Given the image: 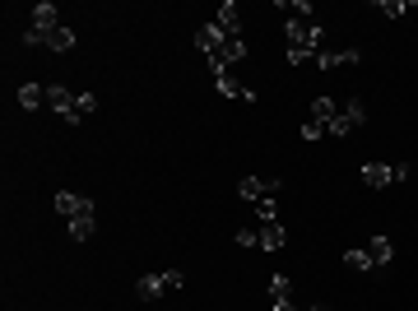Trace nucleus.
<instances>
[{
	"label": "nucleus",
	"instance_id": "1",
	"mask_svg": "<svg viewBox=\"0 0 418 311\" xmlns=\"http://www.w3.org/2000/svg\"><path fill=\"white\" fill-rule=\"evenodd\" d=\"M321 37H326V28L321 23H311V19H288V28H284V42H288V66H302V61H316V47H321Z\"/></svg>",
	"mask_w": 418,
	"mask_h": 311
},
{
	"label": "nucleus",
	"instance_id": "2",
	"mask_svg": "<svg viewBox=\"0 0 418 311\" xmlns=\"http://www.w3.org/2000/svg\"><path fill=\"white\" fill-rule=\"evenodd\" d=\"M47 107H52L66 126H79V121H84V111H79V93L66 89V84H47Z\"/></svg>",
	"mask_w": 418,
	"mask_h": 311
},
{
	"label": "nucleus",
	"instance_id": "3",
	"mask_svg": "<svg viewBox=\"0 0 418 311\" xmlns=\"http://www.w3.org/2000/svg\"><path fill=\"white\" fill-rule=\"evenodd\" d=\"M363 181H367L372 190L400 186V181H409V163H367V167H363Z\"/></svg>",
	"mask_w": 418,
	"mask_h": 311
},
{
	"label": "nucleus",
	"instance_id": "4",
	"mask_svg": "<svg viewBox=\"0 0 418 311\" xmlns=\"http://www.w3.org/2000/svg\"><path fill=\"white\" fill-rule=\"evenodd\" d=\"M279 186H284L279 177H242V181H237V200L261 205L265 195H279Z\"/></svg>",
	"mask_w": 418,
	"mask_h": 311
},
{
	"label": "nucleus",
	"instance_id": "5",
	"mask_svg": "<svg viewBox=\"0 0 418 311\" xmlns=\"http://www.w3.org/2000/svg\"><path fill=\"white\" fill-rule=\"evenodd\" d=\"M228 42H232V37L223 33V28H219L214 19H209L205 28H196V47H200L205 56H223V51H228Z\"/></svg>",
	"mask_w": 418,
	"mask_h": 311
},
{
	"label": "nucleus",
	"instance_id": "6",
	"mask_svg": "<svg viewBox=\"0 0 418 311\" xmlns=\"http://www.w3.org/2000/svg\"><path fill=\"white\" fill-rule=\"evenodd\" d=\"M56 214L61 219H79V214H93V200L88 195H79V190H56Z\"/></svg>",
	"mask_w": 418,
	"mask_h": 311
},
{
	"label": "nucleus",
	"instance_id": "7",
	"mask_svg": "<svg viewBox=\"0 0 418 311\" xmlns=\"http://www.w3.org/2000/svg\"><path fill=\"white\" fill-rule=\"evenodd\" d=\"M163 293H172L167 274H144L140 283H135V298H140V302H154V298H163Z\"/></svg>",
	"mask_w": 418,
	"mask_h": 311
},
{
	"label": "nucleus",
	"instance_id": "8",
	"mask_svg": "<svg viewBox=\"0 0 418 311\" xmlns=\"http://www.w3.org/2000/svg\"><path fill=\"white\" fill-rule=\"evenodd\" d=\"M28 28H37V33H52V28H61V10H56L52 0H42V5H33V23Z\"/></svg>",
	"mask_w": 418,
	"mask_h": 311
},
{
	"label": "nucleus",
	"instance_id": "9",
	"mask_svg": "<svg viewBox=\"0 0 418 311\" xmlns=\"http://www.w3.org/2000/svg\"><path fill=\"white\" fill-rule=\"evenodd\" d=\"M214 23H219V28H223L228 37H242V10H237L232 0H223V5H219V14H214Z\"/></svg>",
	"mask_w": 418,
	"mask_h": 311
},
{
	"label": "nucleus",
	"instance_id": "10",
	"mask_svg": "<svg viewBox=\"0 0 418 311\" xmlns=\"http://www.w3.org/2000/svg\"><path fill=\"white\" fill-rule=\"evenodd\" d=\"M214 89H219V98H242V102H256V93H251V89H242V84H237V79H232L228 70H219V75H214Z\"/></svg>",
	"mask_w": 418,
	"mask_h": 311
},
{
	"label": "nucleus",
	"instance_id": "11",
	"mask_svg": "<svg viewBox=\"0 0 418 311\" xmlns=\"http://www.w3.org/2000/svg\"><path fill=\"white\" fill-rule=\"evenodd\" d=\"M367 256H372L376 269H386L395 260V242H390V237H367Z\"/></svg>",
	"mask_w": 418,
	"mask_h": 311
},
{
	"label": "nucleus",
	"instance_id": "12",
	"mask_svg": "<svg viewBox=\"0 0 418 311\" xmlns=\"http://www.w3.org/2000/svg\"><path fill=\"white\" fill-rule=\"evenodd\" d=\"M363 51H316V70H340V66H358Z\"/></svg>",
	"mask_w": 418,
	"mask_h": 311
},
{
	"label": "nucleus",
	"instance_id": "13",
	"mask_svg": "<svg viewBox=\"0 0 418 311\" xmlns=\"http://www.w3.org/2000/svg\"><path fill=\"white\" fill-rule=\"evenodd\" d=\"M47 51H56V56H66V51H75V28H66V23H61V28H52V33H47Z\"/></svg>",
	"mask_w": 418,
	"mask_h": 311
},
{
	"label": "nucleus",
	"instance_id": "14",
	"mask_svg": "<svg viewBox=\"0 0 418 311\" xmlns=\"http://www.w3.org/2000/svg\"><path fill=\"white\" fill-rule=\"evenodd\" d=\"M66 228H70V237H75V242H88V237L98 233V214H79V219H66Z\"/></svg>",
	"mask_w": 418,
	"mask_h": 311
},
{
	"label": "nucleus",
	"instance_id": "15",
	"mask_svg": "<svg viewBox=\"0 0 418 311\" xmlns=\"http://www.w3.org/2000/svg\"><path fill=\"white\" fill-rule=\"evenodd\" d=\"M288 233H284V223H261V246L265 251H284Z\"/></svg>",
	"mask_w": 418,
	"mask_h": 311
},
{
	"label": "nucleus",
	"instance_id": "16",
	"mask_svg": "<svg viewBox=\"0 0 418 311\" xmlns=\"http://www.w3.org/2000/svg\"><path fill=\"white\" fill-rule=\"evenodd\" d=\"M335 116H340V102H335V98H326V93H321V98L311 102V121H321V126H330Z\"/></svg>",
	"mask_w": 418,
	"mask_h": 311
},
{
	"label": "nucleus",
	"instance_id": "17",
	"mask_svg": "<svg viewBox=\"0 0 418 311\" xmlns=\"http://www.w3.org/2000/svg\"><path fill=\"white\" fill-rule=\"evenodd\" d=\"M344 265L349 269H358V274H372V256H367V246H349V251H344Z\"/></svg>",
	"mask_w": 418,
	"mask_h": 311
},
{
	"label": "nucleus",
	"instance_id": "18",
	"mask_svg": "<svg viewBox=\"0 0 418 311\" xmlns=\"http://www.w3.org/2000/svg\"><path fill=\"white\" fill-rule=\"evenodd\" d=\"M42 102H47V89H42V84H23V89H19V107H23V111H37Z\"/></svg>",
	"mask_w": 418,
	"mask_h": 311
},
{
	"label": "nucleus",
	"instance_id": "19",
	"mask_svg": "<svg viewBox=\"0 0 418 311\" xmlns=\"http://www.w3.org/2000/svg\"><path fill=\"white\" fill-rule=\"evenodd\" d=\"M340 116L349 121V130H353V126H363V121H367V102H363V98H349V102L340 107Z\"/></svg>",
	"mask_w": 418,
	"mask_h": 311
},
{
	"label": "nucleus",
	"instance_id": "20",
	"mask_svg": "<svg viewBox=\"0 0 418 311\" xmlns=\"http://www.w3.org/2000/svg\"><path fill=\"white\" fill-rule=\"evenodd\" d=\"M376 10H381L386 19H400V14H414L418 5H414V0H376Z\"/></svg>",
	"mask_w": 418,
	"mask_h": 311
},
{
	"label": "nucleus",
	"instance_id": "21",
	"mask_svg": "<svg viewBox=\"0 0 418 311\" xmlns=\"http://www.w3.org/2000/svg\"><path fill=\"white\" fill-rule=\"evenodd\" d=\"M279 298H293V279L288 274H270V302H279Z\"/></svg>",
	"mask_w": 418,
	"mask_h": 311
},
{
	"label": "nucleus",
	"instance_id": "22",
	"mask_svg": "<svg viewBox=\"0 0 418 311\" xmlns=\"http://www.w3.org/2000/svg\"><path fill=\"white\" fill-rule=\"evenodd\" d=\"M256 219H261V223H279V200H270V195H265V200L256 205Z\"/></svg>",
	"mask_w": 418,
	"mask_h": 311
},
{
	"label": "nucleus",
	"instance_id": "23",
	"mask_svg": "<svg viewBox=\"0 0 418 311\" xmlns=\"http://www.w3.org/2000/svg\"><path fill=\"white\" fill-rule=\"evenodd\" d=\"M223 61H228V66H237V61H246V42H242V37H232V42H228V51H223Z\"/></svg>",
	"mask_w": 418,
	"mask_h": 311
},
{
	"label": "nucleus",
	"instance_id": "24",
	"mask_svg": "<svg viewBox=\"0 0 418 311\" xmlns=\"http://www.w3.org/2000/svg\"><path fill=\"white\" fill-rule=\"evenodd\" d=\"M237 246H261V233H251V228H237V237H232Z\"/></svg>",
	"mask_w": 418,
	"mask_h": 311
},
{
	"label": "nucleus",
	"instance_id": "25",
	"mask_svg": "<svg viewBox=\"0 0 418 311\" xmlns=\"http://www.w3.org/2000/svg\"><path fill=\"white\" fill-rule=\"evenodd\" d=\"M297 135H302V140H307V145H311V140H321V135H326V126H321V121H307V126H302V130H297Z\"/></svg>",
	"mask_w": 418,
	"mask_h": 311
},
{
	"label": "nucleus",
	"instance_id": "26",
	"mask_svg": "<svg viewBox=\"0 0 418 311\" xmlns=\"http://www.w3.org/2000/svg\"><path fill=\"white\" fill-rule=\"evenodd\" d=\"M79 111H84V116H93V111H98V98H93V93H79Z\"/></svg>",
	"mask_w": 418,
	"mask_h": 311
},
{
	"label": "nucleus",
	"instance_id": "27",
	"mask_svg": "<svg viewBox=\"0 0 418 311\" xmlns=\"http://www.w3.org/2000/svg\"><path fill=\"white\" fill-rule=\"evenodd\" d=\"M307 311H330V307H307Z\"/></svg>",
	"mask_w": 418,
	"mask_h": 311
}]
</instances>
